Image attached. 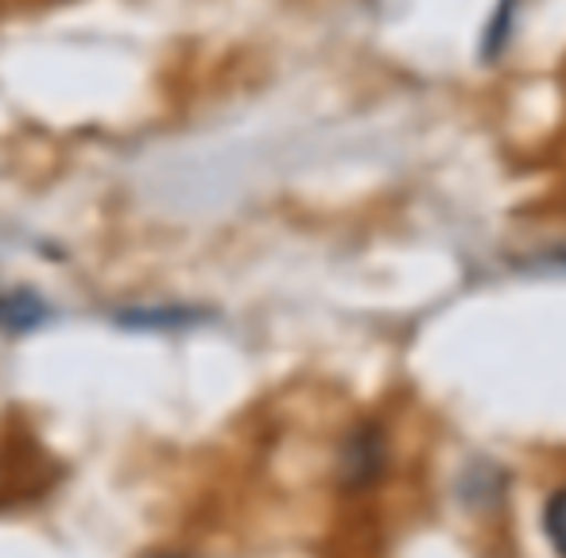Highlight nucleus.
I'll use <instances>...</instances> for the list:
<instances>
[{"label":"nucleus","instance_id":"obj_2","mask_svg":"<svg viewBox=\"0 0 566 558\" xmlns=\"http://www.w3.org/2000/svg\"><path fill=\"white\" fill-rule=\"evenodd\" d=\"M516 4L520 0H501L496 12L489 17L485 35H481V51H485V59H501L504 48H509L512 28H516Z\"/></svg>","mask_w":566,"mask_h":558},{"label":"nucleus","instance_id":"obj_1","mask_svg":"<svg viewBox=\"0 0 566 558\" xmlns=\"http://www.w3.org/2000/svg\"><path fill=\"white\" fill-rule=\"evenodd\" d=\"M385 470V439H380L377 427H365L354 439L346 442V457H342V477H346L349 488L369 485V481L380 477Z\"/></svg>","mask_w":566,"mask_h":558},{"label":"nucleus","instance_id":"obj_4","mask_svg":"<svg viewBox=\"0 0 566 558\" xmlns=\"http://www.w3.org/2000/svg\"><path fill=\"white\" fill-rule=\"evenodd\" d=\"M0 307H4V295H0Z\"/></svg>","mask_w":566,"mask_h":558},{"label":"nucleus","instance_id":"obj_3","mask_svg":"<svg viewBox=\"0 0 566 558\" xmlns=\"http://www.w3.org/2000/svg\"><path fill=\"white\" fill-rule=\"evenodd\" d=\"M543 531H547L555 555L566 558V485L558 493H551L547 508H543Z\"/></svg>","mask_w":566,"mask_h":558}]
</instances>
